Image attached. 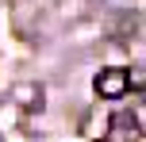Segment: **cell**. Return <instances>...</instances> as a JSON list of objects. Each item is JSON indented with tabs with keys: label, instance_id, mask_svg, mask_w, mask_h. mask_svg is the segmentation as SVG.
I'll return each mask as SVG.
<instances>
[{
	"label": "cell",
	"instance_id": "obj_1",
	"mask_svg": "<svg viewBox=\"0 0 146 142\" xmlns=\"http://www.w3.org/2000/svg\"><path fill=\"white\" fill-rule=\"evenodd\" d=\"M139 85V73L135 69H123V65H111V69H100L96 73V96L104 100H119Z\"/></svg>",
	"mask_w": 146,
	"mask_h": 142
}]
</instances>
